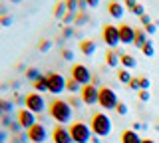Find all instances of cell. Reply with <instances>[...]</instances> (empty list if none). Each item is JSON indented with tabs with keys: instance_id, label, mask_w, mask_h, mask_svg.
<instances>
[{
	"instance_id": "obj_45",
	"label": "cell",
	"mask_w": 159,
	"mask_h": 143,
	"mask_svg": "<svg viewBox=\"0 0 159 143\" xmlns=\"http://www.w3.org/2000/svg\"><path fill=\"white\" fill-rule=\"evenodd\" d=\"M88 2H86V0H80V2H78V12H86L88 10Z\"/></svg>"
},
{
	"instance_id": "obj_41",
	"label": "cell",
	"mask_w": 159,
	"mask_h": 143,
	"mask_svg": "<svg viewBox=\"0 0 159 143\" xmlns=\"http://www.w3.org/2000/svg\"><path fill=\"white\" fill-rule=\"evenodd\" d=\"M143 30L147 32V36H153V34L157 32V24H153V22H151V24H147V26L143 28Z\"/></svg>"
},
{
	"instance_id": "obj_4",
	"label": "cell",
	"mask_w": 159,
	"mask_h": 143,
	"mask_svg": "<svg viewBox=\"0 0 159 143\" xmlns=\"http://www.w3.org/2000/svg\"><path fill=\"white\" fill-rule=\"evenodd\" d=\"M102 40L106 42V46H109V50H116L119 48V28L113 26V24H106L102 28Z\"/></svg>"
},
{
	"instance_id": "obj_19",
	"label": "cell",
	"mask_w": 159,
	"mask_h": 143,
	"mask_svg": "<svg viewBox=\"0 0 159 143\" xmlns=\"http://www.w3.org/2000/svg\"><path fill=\"white\" fill-rule=\"evenodd\" d=\"M119 64H121V68H125V70H131V68H135L137 62L131 54H123V56L119 58Z\"/></svg>"
},
{
	"instance_id": "obj_15",
	"label": "cell",
	"mask_w": 159,
	"mask_h": 143,
	"mask_svg": "<svg viewBox=\"0 0 159 143\" xmlns=\"http://www.w3.org/2000/svg\"><path fill=\"white\" fill-rule=\"evenodd\" d=\"M96 50H98V46H96L93 40H82V42H80V52H82L84 56H88V58L93 56Z\"/></svg>"
},
{
	"instance_id": "obj_21",
	"label": "cell",
	"mask_w": 159,
	"mask_h": 143,
	"mask_svg": "<svg viewBox=\"0 0 159 143\" xmlns=\"http://www.w3.org/2000/svg\"><path fill=\"white\" fill-rule=\"evenodd\" d=\"M6 113H14V101L2 100V97H0V117L6 115Z\"/></svg>"
},
{
	"instance_id": "obj_2",
	"label": "cell",
	"mask_w": 159,
	"mask_h": 143,
	"mask_svg": "<svg viewBox=\"0 0 159 143\" xmlns=\"http://www.w3.org/2000/svg\"><path fill=\"white\" fill-rule=\"evenodd\" d=\"M89 127H92V133L98 137H107L111 133V119L106 115L103 111H98L92 115V121H89Z\"/></svg>"
},
{
	"instance_id": "obj_42",
	"label": "cell",
	"mask_w": 159,
	"mask_h": 143,
	"mask_svg": "<svg viewBox=\"0 0 159 143\" xmlns=\"http://www.w3.org/2000/svg\"><path fill=\"white\" fill-rule=\"evenodd\" d=\"M131 12H133V14H135V16H139V18H141V16H143V14H145V8H143V4H139V2H137V6H135V8H133V10H131Z\"/></svg>"
},
{
	"instance_id": "obj_7",
	"label": "cell",
	"mask_w": 159,
	"mask_h": 143,
	"mask_svg": "<svg viewBox=\"0 0 159 143\" xmlns=\"http://www.w3.org/2000/svg\"><path fill=\"white\" fill-rule=\"evenodd\" d=\"M24 105H26V109H30L32 113H42L44 109H46V100H44L42 93H28L26 96V101H24Z\"/></svg>"
},
{
	"instance_id": "obj_31",
	"label": "cell",
	"mask_w": 159,
	"mask_h": 143,
	"mask_svg": "<svg viewBox=\"0 0 159 143\" xmlns=\"http://www.w3.org/2000/svg\"><path fill=\"white\" fill-rule=\"evenodd\" d=\"M50 48H52V40H46V38H44V40L38 42V50L40 52H48Z\"/></svg>"
},
{
	"instance_id": "obj_1",
	"label": "cell",
	"mask_w": 159,
	"mask_h": 143,
	"mask_svg": "<svg viewBox=\"0 0 159 143\" xmlns=\"http://www.w3.org/2000/svg\"><path fill=\"white\" fill-rule=\"evenodd\" d=\"M50 115H52V119L60 123V125H66V123L72 121V115H74V109L72 105L68 103V100H54L50 103Z\"/></svg>"
},
{
	"instance_id": "obj_44",
	"label": "cell",
	"mask_w": 159,
	"mask_h": 143,
	"mask_svg": "<svg viewBox=\"0 0 159 143\" xmlns=\"http://www.w3.org/2000/svg\"><path fill=\"white\" fill-rule=\"evenodd\" d=\"M123 6H125L127 10H133V8L137 6V0H123Z\"/></svg>"
},
{
	"instance_id": "obj_54",
	"label": "cell",
	"mask_w": 159,
	"mask_h": 143,
	"mask_svg": "<svg viewBox=\"0 0 159 143\" xmlns=\"http://www.w3.org/2000/svg\"><path fill=\"white\" fill-rule=\"evenodd\" d=\"M141 143H157V141H153V139H141Z\"/></svg>"
},
{
	"instance_id": "obj_18",
	"label": "cell",
	"mask_w": 159,
	"mask_h": 143,
	"mask_svg": "<svg viewBox=\"0 0 159 143\" xmlns=\"http://www.w3.org/2000/svg\"><path fill=\"white\" fill-rule=\"evenodd\" d=\"M68 14V6H66V0H60V2L54 6V16L58 20H64V16Z\"/></svg>"
},
{
	"instance_id": "obj_51",
	"label": "cell",
	"mask_w": 159,
	"mask_h": 143,
	"mask_svg": "<svg viewBox=\"0 0 159 143\" xmlns=\"http://www.w3.org/2000/svg\"><path fill=\"white\" fill-rule=\"evenodd\" d=\"M4 14H6V6H4V4H0V16H4Z\"/></svg>"
},
{
	"instance_id": "obj_43",
	"label": "cell",
	"mask_w": 159,
	"mask_h": 143,
	"mask_svg": "<svg viewBox=\"0 0 159 143\" xmlns=\"http://www.w3.org/2000/svg\"><path fill=\"white\" fill-rule=\"evenodd\" d=\"M116 111L119 113V115H125V113H127V105H125L123 101H119V103H117V107H116Z\"/></svg>"
},
{
	"instance_id": "obj_10",
	"label": "cell",
	"mask_w": 159,
	"mask_h": 143,
	"mask_svg": "<svg viewBox=\"0 0 159 143\" xmlns=\"http://www.w3.org/2000/svg\"><path fill=\"white\" fill-rule=\"evenodd\" d=\"M16 119H18L20 125H22L24 131H28L32 125H36V123H38V121H36V113H32L30 109H26V107H24V109H20V111L16 113Z\"/></svg>"
},
{
	"instance_id": "obj_11",
	"label": "cell",
	"mask_w": 159,
	"mask_h": 143,
	"mask_svg": "<svg viewBox=\"0 0 159 143\" xmlns=\"http://www.w3.org/2000/svg\"><path fill=\"white\" fill-rule=\"evenodd\" d=\"M28 137H30V143H44L48 139V129L42 123H36L28 129Z\"/></svg>"
},
{
	"instance_id": "obj_9",
	"label": "cell",
	"mask_w": 159,
	"mask_h": 143,
	"mask_svg": "<svg viewBox=\"0 0 159 143\" xmlns=\"http://www.w3.org/2000/svg\"><path fill=\"white\" fill-rule=\"evenodd\" d=\"M72 78L76 82H80L82 86H88V83H92V72L88 70V66H84V64H76V66H72Z\"/></svg>"
},
{
	"instance_id": "obj_46",
	"label": "cell",
	"mask_w": 159,
	"mask_h": 143,
	"mask_svg": "<svg viewBox=\"0 0 159 143\" xmlns=\"http://www.w3.org/2000/svg\"><path fill=\"white\" fill-rule=\"evenodd\" d=\"M139 20H141V24H143V28H145L147 24H151V18H149V14H143V16L139 18Z\"/></svg>"
},
{
	"instance_id": "obj_32",
	"label": "cell",
	"mask_w": 159,
	"mask_h": 143,
	"mask_svg": "<svg viewBox=\"0 0 159 143\" xmlns=\"http://www.w3.org/2000/svg\"><path fill=\"white\" fill-rule=\"evenodd\" d=\"M68 103L70 105H72V109H76V107H80L82 105V97H78V96H70V100H68Z\"/></svg>"
},
{
	"instance_id": "obj_30",
	"label": "cell",
	"mask_w": 159,
	"mask_h": 143,
	"mask_svg": "<svg viewBox=\"0 0 159 143\" xmlns=\"http://www.w3.org/2000/svg\"><path fill=\"white\" fill-rule=\"evenodd\" d=\"M76 16H78V12H68L66 16H64V24H66V26H72L74 22H76Z\"/></svg>"
},
{
	"instance_id": "obj_8",
	"label": "cell",
	"mask_w": 159,
	"mask_h": 143,
	"mask_svg": "<svg viewBox=\"0 0 159 143\" xmlns=\"http://www.w3.org/2000/svg\"><path fill=\"white\" fill-rule=\"evenodd\" d=\"M80 97H82L84 105H96L98 100H99V87L93 86V83H88V86L82 87V92H80Z\"/></svg>"
},
{
	"instance_id": "obj_40",
	"label": "cell",
	"mask_w": 159,
	"mask_h": 143,
	"mask_svg": "<svg viewBox=\"0 0 159 143\" xmlns=\"http://www.w3.org/2000/svg\"><path fill=\"white\" fill-rule=\"evenodd\" d=\"M137 97L141 101H149V97H151V96H149V90H139L137 92Z\"/></svg>"
},
{
	"instance_id": "obj_48",
	"label": "cell",
	"mask_w": 159,
	"mask_h": 143,
	"mask_svg": "<svg viewBox=\"0 0 159 143\" xmlns=\"http://www.w3.org/2000/svg\"><path fill=\"white\" fill-rule=\"evenodd\" d=\"M6 137H8L6 129H0V143H6Z\"/></svg>"
},
{
	"instance_id": "obj_25",
	"label": "cell",
	"mask_w": 159,
	"mask_h": 143,
	"mask_svg": "<svg viewBox=\"0 0 159 143\" xmlns=\"http://www.w3.org/2000/svg\"><path fill=\"white\" fill-rule=\"evenodd\" d=\"M24 74H26V78H28V80L32 82V83L36 82L38 78H40V76H42V74H40V70H38V68H28V70L24 72Z\"/></svg>"
},
{
	"instance_id": "obj_38",
	"label": "cell",
	"mask_w": 159,
	"mask_h": 143,
	"mask_svg": "<svg viewBox=\"0 0 159 143\" xmlns=\"http://www.w3.org/2000/svg\"><path fill=\"white\" fill-rule=\"evenodd\" d=\"M149 86H151L149 78H145V76H139V87H141V90H149Z\"/></svg>"
},
{
	"instance_id": "obj_53",
	"label": "cell",
	"mask_w": 159,
	"mask_h": 143,
	"mask_svg": "<svg viewBox=\"0 0 159 143\" xmlns=\"http://www.w3.org/2000/svg\"><path fill=\"white\" fill-rule=\"evenodd\" d=\"M99 139H102V137H98V135H93V137H92V143H99Z\"/></svg>"
},
{
	"instance_id": "obj_49",
	"label": "cell",
	"mask_w": 159,
	"mask_h": 143,
	"mask_svg": "<svg viewBox=\"0 0 159 143\" xmlns=\"http://www.w3.org/2000/svg\"><path fill=\"white\" fill-rule=\"evenodd\" d=\"M86 2H88L89 8H98L99 6V0H86Z\"/></svg>"
},
{
	"instance_id": "obj_29",
	"label": "cell",
	"mask_w": 159,
	"mask_h": 143,
	"mask_svg": "<svg viewBox=\"0 0 159 143\" xmlns=\"http://www.w3.org/2000/svg\"><path fill=\"white\" fill-rule=\"evenodd\" d=\"M28 141H30L28 131H22V133H18V135L12 137V143H28Z\"/></svg>"
},
{
	"instance_id": "obj_13",
	"label": "cell",
	"mask_w": 159,
	"mask_h": 143,
	"mask_svg": "<svg viewBox=\"0 0 159 143\" xmlns=\"http://www.w3.org/2000/svg\"><path fill=\"white\" fill-rule=\"evenodd\" d=\"M52 141L54 143H74L72 135H70V129L66 125H56L52 131Z\"/></svg>"
},
{
	"instance_id": "obj_23",
	"label": "cell",
	"mask_w": 159,
	"mask_h": 143,
	"mask_svg": "<svg viewBox=\"0 0 159 143\" xmlns=\"http://www.w3.org/2000/svg\"><path fill=\"white\" fill-rule=\"evenodd\" d=\"M32 86H34V90H36V92H48V80H46V76H40Z\"/></svg>"
},
{
	"instance_id": "obj_6",
	"label": "cell",
	"mask_w": 159,
	"mask_h": 143,
	"mask_svg": "<svg viewBox=\"0 0 159 143\" xmlns=\"http://www.w3.org/2000/svg\"><path fill=\"white\" fill-rule=\"evenodd\" d=\"M46 80H48V92L50 93H62L66 90V82L68 80L62 76V74L50 72V74H46Z\"/></svg>"
},
{
	"instance_id": "obj_17",
	"label": "cell",
	"mask_w": 159,
	"mask_h": 143,
	"mask_svg": "<svg viewBox=\"0 0 159 143\" xmlns=\"http://www.w3.org/2000/svg\"><path fill=\"white\" fill-rule=\"evenodd\" d=\"M147 42H149V40H147V32H145V30H135V40H133V46L141 50V48L145 46Z\"/></svg>"
},
{
	"instance_id": "obj_28",
	"label": "cell",
	"mask_w": 159,
	"mask_h": 143,
	"mask_svg": "<svg viewBox=\"0 0 159 143\" xmlns=\"http://www.w3.org/2000/svg\"><path fill=\"white\" fill-rule=\"evenodd\" d=\"M141 52H143V56H147V58H153V56H155V48H153V42L149 40V42L145 44V46L141 48Z\"/></svg>"
},
{
	"instance_id": "obj_50",
	"label": "cell",
	"mask_w": 159,
	"mask_h": 143,
	"mask_svg": "<svg viewBox=\"0 0 159 143\" xmlns=\"http://www.w3.org/2000/svg\"><path fill=\"white\" fill-rule=\"evenodd\" d=\"M141 127H145V125H141V123H139V121H135V123H133V127H131V129H133V131H139V129H141Z\"/></svg>"
},
{
	"instance_id": "obj_3",
	"label": "cell",
	"mask_w": 159,
	"mask_h": 143,
	"mask_svg": "<svg viewBox=\"0 0 159 143\" xmlns=\"http://www.w3.org/2000/svg\"><path fill=\"white\" fill-rule=\"evenodd\" d=\"M68 129H70V135H72L74 143H88V141H92V137H93L92 127L84 121H74Z\"/></svg>"
},
{
	"instance_id": "obj_37",
	"label": "cell",
	"mask_w": 159,
	"mask_h": 143,
	"mask_svg": "<svg viewBox=\"0 0 159 143\" xmlns=\"http://www.w3.org/2000/svg\"><path fill=\"white\" fill-rule=\"evenodd\" d=\"M62 58H64L66 62H72V60H74V52L70 50V48H62Z\"/></svg>"
},
{
	"instance_id": "obj_47",
	"label": "cell",
	"mask_w": 159,
	"mask_h": 143,
	"mask_svg": "<svg viewBox=\"0 0 159 143\" xmlns=\"http://www.w3.org/2000/svg\"><path fill=\"white\" fill-rule=\"evenodd\" d=\"M26 101V97H22L20 93H14V103H24Z\"/></svg>"
},
{
	"instance_id": "obj_20",
	"label": "cell",
	"mask_w": 159,
	"mask_h": 143,
	"mask_svg": "<svg viewBox=\"0 0 159 143\" xmlns=\"http://www.w3.org/2000/svg\"><path fill=\"white\" fill-rule=\"evenodd\" d=\"M106 64H107L109 68H117L119 66V56H117L116 50H107V54H106Z\"/></svg>"
},
{
	"instance_id": "obj_33",
	"label": "cell",
	"mask_w": 159,
	"mask_h": 143,
	"mask_svg": "<svg viewBox=\"0 0 159 143\" xmlns=\"http://www.w3.org/2000/svg\"><path fill=\"white\" fill-rule=\"evenodd\" d=\"M72 36H76V30H74L72 26H66L62 30V40H68V38H72Z\"/></svg>"
},
{
	"instance_id": "obj_55",
	"label": "cell",
	"mask_w": 159,
	"mask_h": 143,
	"mask_svg": "<svg viewBox=\"0 0 159 143\" xmlns=\"http://www.w3.org/2000/svg\"><path fill=\"white\" fill-rule=\"evenodd\" d=\"M10 2H14V4H18V2H22V0H10Z\"/></svg>"
},
{
	"instance_id": "obj_14",
	"label": "cell",
	"mask_w": 159,
	"mask_h": 143,
	"mask_svg": "<svg viewBox=\"0 0 159 143\" xmlns=\"http://www.w3.org/2000/svg\"><path fill=\"white\" fill-rule=\"evenodd\" d=\"M107 12H109V16L111 18H123V14H125V6H123L121 2H117V0H109V4H107Z\"/></svg>"
},
{
	"instance_id": "obj_27",
	"label": "cell",
	"mask_w": 159,
	"mask_h": 143,
	"mask_svg": "<svg viewBox=\"0 0 159 143\" xmlns=\"http://www.w3.org/2000/svg\"><path fill=\"white\" fill-rule=\"evenodd\" d=\"M89 22V14L88 12H78V16H76V26H84V24H88Z\"/></svg>"
},
{
	"instance_id": "obj_36",
	"label": "cell",
	"mask_w": 159,
	"mask_h": 143,
	"mask_svg": "<svg viewBox=\"0 0 159 143\" xmlns=\"http://www.w3.org/2000/svg\"><path fill=\"white\" fill-rule=\"evenodd\" d=\"M12 16H10V14H4V16H0V26H12Z\"/></svg>"
},
{
	"instance_id": "obj_35",
	"label": "cell",
	"mask_w": 159,
	"mask_h": 143,
	"mask_svg": "<svg viewBox=\"0 0 159 143\" xmlns=\"http://www.w3.org/2000/svg\"><path fill=\"white\" fill-rule=\"evenodd\" d=\"M8 129H10V133H12V135H18V133H22V131H24V129H22V125H20V123H18V119L14 121L12 125L8 127Z\"/></svg>"
},
{
	"instance_id": "obj_26",
	"label": "cell",
	"mask_w": 159,
	"mask_h": 143,
	"mask_svg": "<svg viewBox=\"0 0 159 143\" xmlns=\"http://www.w3.org/2000/svg\"><path fill=\"white\" fill-rule=\"evenodd\" d=\"M14 121H16V119H14V115H12V113H6V115H2V117H0V125H2L4 129H8V127L12 125Z\"/></svg>"
},
{
	"instance_id": "obj_16",
	"label": "cell",
	"mask_w": 159,
	"mask_h": 143,
	"mask_svg": "<svg viewBox=\"0 0 159 143\" xmlns=\"http://www.w3.org/2000/svg\"><path fill=\"white\" fill-rule=\"evenodd\" d=\"M121 143H141V137L133 129H123L121 131Z\"/></svg>"
},
{
	"instance_id": "obj_22",
	"label": "cell",
	"mask_w": 159,
	"mask_h": 143,
	"mask_svg": "<svg viewBox=\"0 0 159 143\" xmlns=\"http://www.w3.org/2000/svg\"><path fill=\"white\" fill-rule=\"evenodd\" d=\"M82 83H80V82H76V80H74V78H70V80L66 82V90L70 92V93H74V96H76V93H80V92H82Z\"/></svg>"
},
{
	"instance_id": "obj_12",
	"label": "cell",
	"mask_w": 159,
	"mask_h": 143,
	"mask_svg": "<svg viewBox=\"0 0 159 143\" xmlns=\"http://www.w3.org/2000/svg\"><path fill=\"white\" fill-rule=\"evenodd\" d=\"M119 42L123 44V46H129V44H133L135 40V28L129 26V24H119Z\"/></svg>"
},
{
	"instance_id": "obj_39",
	"label": "cell",
	"mask_w": 159,
	"mask_h": 143,
	"mask_svg": "<svg viewBox=\"0 0 159 143\" xmlns=\"http://www.w3.org/2000/svg\"><path fill=\"white\" fill-rule=\"evenodd\" d=\"M78 2H80V0H66L68 12H78Z\"/></svg>"
},
{
	"instance_id": "obj_52",
	"label": "cell",
	"mask_w": 159,
	"mask_h": 143,
	"mask_svg": "<svg viewBox=\"0 0 159 143\" xmlns=\"http://www.w3.org/2000/svg\"><path fill=\"white\" fill-rule=\"evenodd\" d=\"M92 83H93V86H98V83H99V78L93 76V78H92Z\"/></svg>"
},
{
	"instance_id": "obj_34",
	"label": "cell",
	"mask_w": 159,
	"mask_h": 143,
	"mask_svg": "<svg viewBox=\"0 0 159 143\" xmlns=\"http://www.w3.org/2000/svg\"><path fill=\"white\" fill-rule=\"evenodd\" d=\"M127 87H129V90H133V92H139V90H141V87H139V76L137 78H131L129 83H127Z\"/></svg>"
},
{
	"instance_id": "obj_24",
	"label": "cell",
	"mask_w": 159,
	"mask_h": 143,
	"mask_svg": "<svg viewBox=\"0 0 159 143\" xmlns=\"http://www.w3.org/2000/svg\"><path fill=\"white\" fill-rule=\"evenodd\" d=\"M117 80L121 83H129V80H131V74H129V70H125V68H121V70H117Z\"/></svg>"
},
{
	"instance_id": "obj_5",
	"label": "cell",
	"mask_w": 159,
	"mask_h": 143,
	"mask_svg": "<svg viewBox=\"0 0 159 143\" xmlns=\"http://www.w3.org/2000/svg\"><path fill=\"white\" fill-rule=\"evenodd\" d=\"M98 103L103 107V109H116L117 107V93L111 90V87H107V86H103V87H99V100Z\"/></svg>"
}]
</instances>
